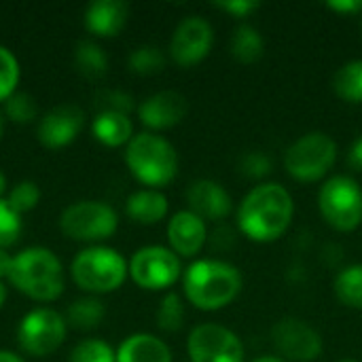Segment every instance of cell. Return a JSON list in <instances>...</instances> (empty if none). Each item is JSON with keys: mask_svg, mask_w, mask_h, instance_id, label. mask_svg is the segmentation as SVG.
Here are the masks:
<instances>
[{"mask_svg": "<svg viewBox=\"0 0 362 362\" xmlns=\"http://www.w3.org/2000/svg\"><path fill=\"white\" fill-rule=\"evenodd\" d=\"M295 218L291 191L280 182H261L252 187L235 210L238 229L255 244L280 240Z\"/></svg>", "mask_w": 362, "mask_h": 362, "instance_id": "1", "label": "cell"}, {"mask_svg": "<svg viewBox=\"0 0 362 362\" xmlns=\"http://www.w3.org/2000/svg\"><path fill=\"white\" fill-rule=\"evenodd\" d=\"M337 142L325 132H308L284 151V170L297 182H318L337 161Z\"/></svg>", "mask_w": 362, "mask_h": 362, "instance_id": "6", "label": "cell"}, {"mask_svg": "<svg viewBox=\"0 0 362 362\" xmlns=\"http://www.w3.org/2000/svg\"><path fill=\"white\" fill-rule=\"evenodd\" d=\"M66 318L49 308L28 312L17 327V344L30 356H47L66 339Z\"/></svg>", "mask_w": 362, "mask_h": 362, "instance_id": "10", "label": "cell"}, {"mask_svg": "<svg viewBox=\"0 0 362 362\" xmlns=\"http://www.w3.org/2000/svg\"><path fill=\"white\" fill-rule=\"evenodd\" d=\"M216 6L221 11L229 13L235 19H246L261 6V2H255V0H229V2H216Z\"/></svg>", "mask_w": 362, "mask_h": 362, "instance_id": "36", "label": "cell"}, {"mask_svg": "<svg viewBox=\"0 0 362 362\" xmlns=\"http://www.w3.org/2000/svg\"><path fill=\"white\" fill-rule=\"evenodd\" d=\"M214 45V30L210 21L202 15H189L185 17L172 38H170V57L180 68H191L202 64Z\"/></svg>", "mask_w": 362, "mask_h": 362, "instance_id": "13", "label": "cell"}, {"mask_svg": "<svg viewBox=\"0 0 362 362\" xmlns=\"http://www.w3.org/2000/svg\"><path fill=\"white\" fill-rule=\"evenodd\" d=\"M327 8L337 15L354 17V15H362V0H331L327 2Z\"/></svg>", "mask_w": 362, "mask_h": 362, "instance_id": "37", "label": "cell"}, {"mask_svg": "<svg viewBox=\"0 0 362 362\" xmlns=\"http://www.w3.org/2000/svg\"><path fill=\"white\" fill-rule=\"evenodd\" d=\"M208 242V223L202 221L191 210H180L172 214L168 223V244L170 250L180 259L197 257Z\"/></svg>", "mask_w": 362, "mask_h": 362, "instance_id": "17", "label": "cell"}, {"mask_svg": "<svg viewBox=\"0 0 362 362\" xmlns=\"http://www.w3.org/2000/svg\"><path fill=\"white\" fill-rule=\"evenodd\" d=\"M361 28H362V21H361Z\"/></svg>", "mask_w": 362, "mask_h": 362, "instance_id": "46", "label": "cell"}, {"mask_svg": "<svg viewBox=\"0 0 362 362\" xmlns=\"http://www.w3.org/2000/svg\"><path fill=\"white\" fill-rule=\"evenodd\" d=\"M165 53L155 47V45H140L129 53V70L140 74V76H151V74H159L165 68Z\"/></svg>", "mask_w": 362, "mask_h": 362, "instance_id": "27", "label": "cell"}, {"mask_svg": "<svg viewBox=\"0 0 362 362\" xmlns=\"http://www.w3.org/2000/svg\"><path fill=\"white\" fill-rule=\"evenodd\" d=\"M272 159L267 153H261V151H250L246 153L242 159H240V172L252 180H263L265 176L272 174Z\"/></svg>", "mask_w": 362, "mask_h": 362, "instance_id": "34", "label": "cell"}, {"mask_svg": "<svg viewBox=\"0 0 362 362\" xmlns=\"http://www.w3.org/2000/svg\"><path fill=\"white\" fill-rule=\"evenodd\" d=\"M4 301H6V288H4V284H2V280H0V310H2V305H4Z\"/></svg>", "mask_w": 362, "mask_h": 362, "instance_id": "42", "label": "cell"}, {"mask_svg": "<svg viewBox=\"0 0 362 362\" xmlns=\"http://www.w3.org/2000/svg\"><path fill=\"white\" fill-rule=\"evenodd\" d=\"M104 316H106V308L98 297H83L70 303L66 312V325L78 331H91L104 320Z\"/></svg>", "mask_w": 362, "mask_h": 362, "instance_id": "25", "label": "cell"}, {"mask_svg": "<svg viewBox=\"0 0 362 362\" xmlns=\"http://www.w3.org/2000/svg\"><path fill=\"white\" fill-rule=\"evenodd\" d=\"M19 62L17 57L0 45V102H6L19 83Z\"/></svg>", "mask_w": 362, "mask_h": 362, "instance_id": "31", "label": "cell"}, {"mask_svg": "<svg viewBox=\"0 0 362 362\" xmlns=\"http://www.w3.org/2000/svg\"><path fill=\"white\" fill-rule=\"evenodd\" d=\"M189 362H244L246 350L242 339L216 322L197 325L187 339Z\"/></svg>", "mask_w": 362, "mask_h": 362, "instance_id": "11", "label": "cell"}, {"mask_svg": "<svg viewBox=\"0 0 362 362\" xmlns=\"http://www.w3.org/2000/svg\"><path fill=\"white\" fill-rule=\"evenodd\" d=\"M339 362H358V361H354V358H344V361H339Z\"/></svg>", "mask_w": 362, "mask_h": 362, "instance_id": "45", "label": "cell"}, {"mask_svg": "<svg viewBox=\"0 0 362 362\" xmlns=\"http://www.w3.org/2000/svg\"><path fill=\"white\" fill-rule=\"evenodd\" d=\"M333 91L348 104H362V59L346 62L333 76Z\"/></svg>", "mask_w": 362, "mask_h": 362, "instance_id": "24", "label": "cell"}, {"mask_svg": "<svg viewBox=\"0 0 362 362\" xmlns=\"http://www.w3.org/2000/svg\"><path fill=\"white\" fill-rule=\"evenodd\" d=\"M272 341L280 358L288 362H314L325 352L322 335L301 318L286 316L272 327Z\"/></svg>", "mask_w": 362, "mask_h": 362, "instance_id": "12", "label": "cell"}, {"mask_svg": "<svg viewBox=\"0 0 362 362\" xmlns=\"http://www.w3.org/2000/svg\"><path fill=\"white\" fill-rule=\"evenodd\" d=\"M91 134L104 146L117 148V146L129 144V140L134 138V123L129 115L100 110L91 123Z\"/></svg>", "mask_w": 362, "mask_h": 362, "instance_id": "21", "label": "cell"}, {"mask_svg": "<svg viewBox=\"0 0 362 362\" xmlns=\"http://www.w3.org/2000/svg\"><path fill=\"white\" fill-rule=\"evenodd\" d=\"M2 132H4V121H2V115H0V140H2Z\"/></svg>", "mask_w": 362, "mask_h": 362, "instance_id": "44", "label": "cell"}, {"mask_svg": "<svg viewBox=\"0 0 362 362\" xmlns=\"http://www.w3.org/2000/svg\"><path fill=\"white\" fill-rule=\"evenodd\" d=\"M85 125V112L76 104H59L51 108L36 127V136L47 148H64L76 140Z\"/></svg>", "mask_w": 362, "mask_h": 362, "instance_id": "14", "label": "cell"}, {"mask_svg": "<svg viewBox=\"0 0 362 362\" xmlns=\"http://www.w3.org/2000/svg\"><path fill=\"white\" fill-rule=\"evenodd\" d=\"M335 297L350 310H362V263L344 267L333 280Z\"/></svg>", "mask_w": 362, "mask_h": 362, "instance_id": "23", "label": "cell"}, {"mask_svg": "<svg viewBox=\"0 0 362 362\" xmlns=\"http://www.w3.org/2000/svg\"><path fill=\"white\" fill-rule=\"evenodd\" d=\"M119 216L106 202L83 199L70 204L59 216V229L74 242H104L115 235Z\"/></svg>", "mask_w": 362, "mask_h": 362, "instance_id": "8", "label": "cell"}, {"mask_svg": "<svg viewBox=\"0 0 362 362\" xmlns=\"http://www.w3.org/2000/svg\"><path fill=\"white\" fill-rule=\"evenodd\" d=\"M6 202L11 204L13 210H17L19 214H23V212H30V210H34V208L38 206V202H40V191H38V187H36L32 180H23V182L15 185V187L11 189Z\"/></svg>", "mask_w": 362, "mask_h": 362, "instance_id": "33", "label": "cell"}, {"mask_svg": "<svg viewBox=\"0 0 362 362\" xmlns=\"http://www.w3.org/2000/svg\"><path fill=\"white\" fill-rule=\"evenodd\" d=\"M70 276L81 291L91 295H106L121 288L129 276V263L115 248L89 246L74 257Z\"/></svg>", "mask_w": 362, "mask_h": 362, "instance_id": "5", "label": "cell"}, {"mask_svg": "<svg viewBox=\"0 0 362 362\" xmlns=\"http://www.w3.org/2000/svg\"><path fill=\"white\" fill-rule=\"evenodd\" d=\"M117 362H172V350L151 333H136L119 346Z\"/></svg>", "mask_w": 362, "mask_h": 362, "instance_id": "19", "label": "cell"}, {"mask_svg": "<svg viewBox=\"0 0 362 362\" xmlns=\"http://www.w3.org/2000/svg\"><path fill=\"white\" fill-rule=\"evenodd\" d=\"M250 362H286L284 358H280V356H274V354H265V356H259V358H255V361Z\"/></svg>", "mask_w": 362, "mask_h": 362, "instance_id": "41", "label": "cell"}, {"mask_svg": "<svg viewBox=\"0 0 362 362\" xmlns=\"http://www.w3.org/2000/svg\"><path fill=\"white\" fill-rule=\"evenodd\" d=\"M129 276L144 291H165L182 278V263L165 246H144L129 261Z\"/></svg>", "mask_w": 362, "mask_h": 362, "instance_id": "9", "label": "cell"}, {"mask_svg": "<svg viewBox=\"0 0 362 362\" xmlns=\"http://www.w3.org/2000/svg\"><path fill=\"white\" fill-rule=\"evenodd\" d=\"M4 187H6V178H4V174L0 172V193L4 191Z\"/></svg>", "mask_w": 362, "mask_h": 362, "instance_id": "43", "label": "cell"}, {"mask_svg": "<svg viewBox=\"0 0 362 362\" xmlns=\"http://www.w3.org/2000/svg\"><path fill=\"white\" fill-rule=\"evenodd\" d=\"M348 165L354 172H362V134L352 142V146L348 151Z\"/></svg>", "mask_w": 362, "mask_h": 362, "instance_id": "38", "label": "cell"}, {"mask_svg": "<svg viewBox=\"0 0 362 362\" xmlns=\"http://www.w3.org/2000/svg\"><path fill=\"white\" fill-rule=\"evenodd\" d=\"M263 53H265L263 34L250 23H240L233 30V36H231V55H233V59L244 64V66H250V64H257L263 57Z\"/></svg>", "mask_w": 362, "mask_h": 362, "instance_id": "22", "label": "cell"}, {"mask_svg": "<svg viewBox=\"0 0 362 362\" xmlns=\"http://www.w3.org/2000/svg\"><path fill=\"white\" fill-rule=\"evenodd\" d=\"M23 223L21 214L11 208L6 199H0V250L15 246L21 238Z\"/></svg>", "mask_w": 362, "mask_h": 362, "instance_id": "29", "label": "cell"}, {"mask_svg": "<svg viewBox=\"0 0 362 362\" xmlns=\"http://www.w3.org/2000/svg\"><path fill=\"white\" fill-rule=\"evenodd\" d=\"M185 325V301L178 293H168L157 310V327L165 333H176Z\"/></svg>", "mask_w": 362, "mask_h": 362, "instance_id": "28", "label": "cell"}, {"mask_svg": "<svg viewBox=\"0 0 362 362\" xmlns=\"http://www.w3.org/2000/svg\"><path fill=\"white\" fill-rule=\"evenodd\" d=\"M11 267H13V257L6 250H0V280H4V278L8 280Z\"/></svg>", "mask_w": 362, "mask_h": 362, "instance_id": "39", "label": "cell"}, {"mask_svg": "<svg viewBox=\"0 0 362 362\" xmlns=\"http://www.w3.org/2000/svg\"><path fill=\"white\" fill-rule=\"evenodd\" d=\"M98 106L108 112H121V115H129L134 110V98L121 89H106V91H100L98 93Z\"/></svg>", "mask_w": 362, "mask_h": 362, "instance_id": "35", "label": "cell"}, {"mask_svg": "<svg viewBox=\"0 0 362 362\" xmlns=\"http://www.w3.org/2000/svg\"><path fill=\"white\" fill-rule=\"evenodd\" d=\"M129 17V4L121 0H95L85 11V28L100 38L117 36Z\"/></svg>", "mask_w": 362, "mask_h": 362, "instance_id": "18", "label": "cell"}, {"mask_svg": "<svg viewBox=\"0 0 362 362\" xmlns=\"http://www.w3.org/2000/svg\"><path fill=\"white\" fill-rule=\"evenodd\" d=\"M125 163L132 176L146 189L168 187L178 176V153L159 134H136L125 148Z\"/></svg>", "mask_w": 362, "mask_h": 362, "instance_id": "4", "label": "cell"}, {"mask_svg": "<svg viewBox=\"0 0 362 362\" xmlns=\"http://www.w3.org/2000/svg\"><path fill=\"white\" fill-rule=\"evenodd\" d=\"M8 282L34 301H55L64 293V267L59 259L42 246H32L13 257Z\"/></svg>", "mask_w": 362, "mask_h": 362, "instance_id": "3", "label": "cell"}, {"mask_svg": "<svg viewBox=\"0 0 362 362\" xmlns=\"http://www.w3.org/2000/svg\"><path fill=\"white\" fill-rule=\"evenodd\" d=\"M4 115L8 121L19 123V125H28L36 119V102L32 95L15 91L6 102H4Z\"/></svg>", "mask_w": 362, "mask_h": 362, "instance_id": "32", "label": "cell"}, {"mask_svg": "<svg viewBox=\"0 0 362 362\" xmlns=\"http://www.w3.org/2000/svg\"><path fill=\"white\" fill-rule=\"evenodd\" d=\"M189 112V102L178 91H157L138 106V117L153 134L176 127Z\"/></svg>", "mask_w": 362, "mask_h": 362, "instance_id": "16", "label": "cell"}, {"mask_svg": "<svg viewBox=\"0 0 362 362\" xmlns=\"http://www.w3.org/2000/svg\"><path fill=\"white\" fill-rule=\"evenodd\" d=\"M187 210H191L193 214H197L202 221H210V223H221L225 221L231 210H233V199L227 193V189L212 180V178H199L193 180L187 187Z\"/></svg>", "mask_w": 362, "mask_h": 362, "instance_id": "15", "label": "cell"}, {"mask_svg": "<svg viewBox=\"0 0 362 362\" xmlns=\"http://www.w3.org/2000/svg\"><path fill=\"white\" fill-rule=\"evenodd\" d=\"M318 210L329 227L350 233L362 225V187L348 174L329 176L318 191Z\"/></svg>", "mask_w": 362, "mask_h": 362, "instance_id": "7", "label": "cell"}, {"mask_svg": "<svg viewBox=\"0 0 362 362\" xmlns=\"http://www.w3.org/2000/svg\"><path fill=\"white\" fill-rule=\"evenodd\" d=\"M0 362H23V358L11 350H0Z\"/></svg>", "mask_w": 362, "mask_h": 362, "instance_id": "40", "label": "cell"}, {"mask_svg": "<svg viewBox=\"0 0 362 362\" xmlns=\"http://www.w3.org/2000/svg\"><path fill=\"white\" fill-rule=\"evenodd\" d=\"M242 291V272L223 259H197L182 272L185 299L202 312H218L231 305Z\"/></svg>", "mask_w": 362, "mask_h": 362, "instance_id": "2", "label": "cell"}, {"mask_svg": "<svg viewBox=\"0 0 362 362\" xmlns=\"http://www.w3.org/2000/svg\"><path fill=\"white\" fill-rule=\"evenodd\" d=\"M70 362H117V352L102 339H85L72 348Z\"/></svg>", "mask_w": 362, "mask_h": 362, "instance_id": "30", "label": "cell"}, {"mask_svg": "<svg viewBox=\"0 0 362 362\" xmlns=\"http://www.w3.org/2000/svg\"><path fill=\"white\" fill-rule=\"evenodd\" d=\"M74 66L87 78H100L108 72V55L93 40H81L74 49Z\"/></svg>", "mask_w": 362, "mask_h": 362, "instance_id": "26", "label": "cell"}, {"mask_svg": "<svg viewBox=\"0 0 362 362\" xmlns=\"http://www.w3.org/2000/svg\"><path fill=\"white\" fill-rule=\"evenodd\" d=\"M168 197L157 189H140L125 202L127 216L138 225H157L168 216Z\"/></svg>", "mask_w": 362, "mask_h": 362, "instance_id": "20", "label": "cell"}]
</instances>
